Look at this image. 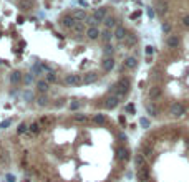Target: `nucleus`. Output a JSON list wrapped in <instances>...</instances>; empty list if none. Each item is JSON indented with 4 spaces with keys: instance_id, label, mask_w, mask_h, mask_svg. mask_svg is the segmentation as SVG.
<instances>
[{
    "instance_id": "nucleus-11",
    "label": "nucleus",
    "mask_w": 189,
    "mask_h": 182,
    "mask_svg": "<svg viewBox=\"0 0 189 182\" xmlns=\"http://www.w3.org/2000/svg\"><path fill=\"white\" fill-rule=\"evenodd\" d=\"M93 15H94L98 20H100L101 23H103V20L108 17V10H106V7H98V9L93 10Z\"/></svg>"
},
{
    "instance_id": "nucleus-3",
    "label": "nucleus",
    "mask_w": 189,
    "mask_h": 182,
    "mask_svg": "<svg viewBox=\"0 0 189 182\" xmlns=\"http://www.w3.org/2000/svg\"><path fill=\"white\" fill-rule=\"evenodd\" d=\"M169 113L172 118H181V116H184V113H186V108H184L183 103H172L171 108H169Z\"/></svg>"
},
{
    "instance_id": "nucleus-47",
    "label": "nucleus",
    "mask_w": 189,
    "mask_h": 182,
    "mask_svg": "<svg viewBox=\"0 0 189 182\" xmlns=\"http://www.w3.org/2000/svg\"><path fill=\"white\" fill-rule=\"evenodd\" d=\"M139 15H141V12L138 10V12H134V13H131V18H138Z\"/></svg>"
},
{
    "instance_id": "nucleus-6",
    "label": "nucleus",
    "mask_w": 189,
    "mask_h": 182,
    "mask_svg": "<svg viewBox=\"0 0 189 182\" xmlns=\"http://www.w3.org/2000/svg\"><path fill=\"white\" fill-rule=\"evenodd\" d=\"M35 88H37V93H38V95H47L48 90H50V83H48L47 80H37Z\"/></svg>"
},
{
    "instance_id": "nucleus-7",
    "label": "nucleus",
    "mask_w": 189,
    "mask_h": 182,
    "mask_svg": "<svg viewBox=\"0 0 189 182\" xmlns=\"http://www.w3.org/2000/svg\"><path fill=\"white\" fill-rule=\"evenodd\" d=\"M136 177H138L139 182H148L149 180V169H148V165L146 167L136 169Z\"/></svg>"
},
{
    "instance_id": "nucleus-35",
    "label": "nucleus",
    "mask_w": 189,
    "mask_h": 182,
    "mask_svg": "<svg viewBox=\"0 0 189 182\" xmlns=\"http://www.w3.org/2000/svg\"><path fill=\"white\" fill-rule=\"evenodd\" d=\"M146 111L149 113L151 116H158V108H156L154 104H151V103H148V104H146Z\"/></svg>"
},
{
    "instance_id": "nucleus-29",
    "label": "nucleus",
    "mask_w": 189,
    "mask_h": 182,
    "mask_svg": "<svg viewBox=\"0 0 189 182\" xmlns=\"http://www.w3.org/2000/svg\"><path fill=\"white\" fill-rule=\"evenodd\" d=\"M166 10H168V5L164 2H161V0H158V2H156V12H158L159 15H163V13H166Z\"/></svg>"
},
{
    "instance_id": "nucleus-9",
    "label": "nucleus",
    "mask_w": 189,
    "mask_h": 182,
    "mask_svg": "<svg viewBox=\"0 0 189 182\" xmlns=\"http://www.w3.org/2000/svg\"><path fill=\"white\" fill-rule=\"evenodd\" d=\"M123 43H125L126 48H133L138 43V36L134 35V33H128V35L125 36V40H123Z\"/></svg>"
},
{
    "instance_id": "nucleus-19",
    "label": "nucleus",
    "mask_w": 189,
    "mask_h": 182,
    "mask_svg": "<svg viewBox=\"0 0 189 182\" xmlns=\"http://www.w3.org/2000/svg\"><path fill=\"white\" fill-rule=\"evenodd\" d=\"M103 23H105V27L108 28V30H111V28H116V27H118V22H116V18H114L113 15H108V17L103 20Z\"/></svg>"
},
{
    "instance_id": "nucleus-12",
    "label": "nucleus",
    "mask_w": 189,
    "mask_h": 182,
    "mask_svg": "<svg viewBox=\"0 0 189 182\" xmlns=\"http://www.w3.org/2000/svg\"><path fill=\"white\" fill-rule=\"evenodd\" d=\"M86 36H88L90 40H96V38H100V35H101V32H100V28L98 27H88L86 28Z\"/></svg>"
},
{
    "instance_id": "nucleus-34",
    "label": "nucleus",
    "mask_w": 189,
    "mask_h": 182,
    "mask_svg": "<svg viewBox=\"0 0 189 182\" xmlns=\"http://www.w3.org/2000/svg\"><path fill=\"white\" fill-rule=\"evenodd\" d=\"M25 132H28V124L27 123H20L18 128H17V134H25Z\"/></svg>"
},
{
    "instance_id": "nucleus-25",
    "label": "nucleus",
    "mask_w": 189,
    "mask_h": 182,
    "mask_svg": "<svg viewBox=\"0 0 189 182\" xmlns=\"http://www.w3.org/2000/svg\"><path fill=\"white\" fill-rule=\"evenodd\" d=\"M100 36H101V40H103L105 43H110V42H111V38H113V32L108 30V28H105V30L101 32Z\"/></svg>"
},
{
    "instance_id": "nucleus-49",
    "label": "nucleus",
    "mask_w": 189,
    "mask_h": 182,
    "mask_svg": "<svg viewBox=\"0 0 189 182\" xmlns=\"http://www.w3.org/2000/svg\"><path fill=\"white\" fill-rule=\"evenodd\" d=\"M169 28H171L169 25H163V30H164V32H169Z\"/></svg>"
},
{
    "instance_id": "nucleus-23",
    "label": "nucleus",
    "mask_w": 189,
    "mask_h": 182,
    "mask_svg": "<svg viewBox=\"0 0 189 182\" xmlns=\"http://www.w3.org/2000/svg\"><path fill=\"white\" fill-rule=\"evenodd\" d=\"M73 121L78 124H85V123H88L90 118L86 114H83V113H76V114H73Z\"/></svg>"
},
{
    "instance_id": "nucleus-32",
    "label": "nucleus",
    "mask_w": 189,
    "mask_h": 182,
    "mask_svg": "<svg viewBox=\"0 0 189 182\" xmlns=\"http://www.w3.org/2000/svg\"><path fill=\"white\" fill-rule=\"evenodd\" d=\"M70 111H73V113H76L78 111V109H80L81 108V103H80V99H71V101H70Z\"/></svg>"
},
{
    "instance_id": "nucleus-21",
    "label": "nucleus",
    "mask_w": 189,
    "mask_h": 182,
    "mask_svg": "<svg viewBox=\"0 0 189 182\" xmlns=\"http://www.w3.org/2000/svg\"><path fill=\"white\" fill-rule=\"evenodd\" d=\"M134 164H136V169H139V167H146V157L139 152V154H136L134 156Z\"/></svg>"
},
{
    "instance_id": "nucleus-24",
    "label": "nucleus",
    "mask_w": 189,
    "mask_h": 182,
    "mask_svg": "<svg viewBox=\"0 0 189 182\" xmlns=\"http://www.w3.org/2000/svg\"><path fill=\"white\" fill-rule=\"evenodd\" d=\"M125 66L129 68V70H134V68L138 66V60L134 58V56H128V58L125 60Z\"/></svg>"
},
{
    "instance_id": "nucleus-48",
    "label": "nucleus",
    "mask_w": 189,
    "mask_h": 182,
    "mask_svg": "<svg viewBox=\"0 0 189 182\" xmlns=\"http://www.w3.org/2000/svg\"><path fill=\"white\" fill-rule=\"evenodd\" d=\"M120 123L123 124V126H125V124H126V121H125V116H120Z\"/></svg>"
},
{
    "instance_id": "nucleus-2",
    "label": "nucleus",
    "mask_w": 189,
    "mask_h": 182,
    "mask_svg": "<svg viewBox=\"0 0 189 182\" xmlns=\"http://www.w3.org/2000/svg\"><path fill=\"white\" fill-rule=\"evenodd\" d=\"M75 23H76V20L73 18L71 13H65V15H61V17H60V27L65 28V30H71Z\"/></svg>"
},
{
    "instance_id": "nucleus-40",
    "label": "nucleus",
    "mask_w": 189,
    "mask_h": 182,
    "mask_svg": "<svg viewBox=\"0 0 189 182\" xmlns=\"http://www.w3.org/2000/svg\"><path fill=\"white\" fill-rule=\"evenodd\" d=\"M145 53H146L148 56H149V55H153V53H154V46H151V45H148V46L145 48Z\"/></svg>"
},
{
    "instance_id": "nucleus-13",
    "label": "nucleus",
    "mask_w": 189,
    "mask_h": 182,
    "mask_svg": "<svg viewBox=\"0 0 189 182\" xmlns=\"http://www.w3.org/2000/svg\"><path fill=\"white\" fill-rule=\"evenodd\" d=\"M71 32H73V35H75V36H81L83 33H86V27H85V23H83V22H76L75 25H73Z\"/></svg>"
},
{
    "instance_id": "nucleus-22",
    "label": "nucleus",
    "mask_w": 189,
    "mask_h": 182,
    "mask_svg": "<svg viewBox=\"0 0 189 182\" xmlns=\"http://www.w3.org/2000/svg\"><path fill=\"white\" fill-rule=\"evenodd\" d=\"M166 43H168V46H169V48H178L179 36L178 35H169V36H168V40H166Z\"/></svg>"
},
{
    "instance_id": "nucleus-18",
    "label": "nucleus",
    "mask_w": 189,
    "mask_h": 182,
    "mask_svg": "<svg viewBox=\"0 0 189 182\" xmlns=\"http://www.w3.org/2000/svg\"><path fill=\"white\" fill-rule=\"evenodd\" d=\"M161 86H158V84H154V86H151L149 88V91H148V96H149V99H156V98H159L161 96Z\"/></svg>"
},
{
    "instance_id": "nucleus-20",
    "label": "nucleus",
    "mask_w": 189,
    "mask_h": 182,
    "mask_svg": "<svg viewBox=\"0 0 189 182\" xmlns=\"http://www.w3.org/2000/svg\"><path fill=\"white\" fill-rule=\"evenodd\" d=\"M32 75H33V76H42V75H45V70H43L42 63H33V65H32Z\"/></svg>"
},
{
    "instance_id": "nucleus-5",
    "label": "nucleus",
    "mask_w": 189,
    "mask_h": 182,
    "mask_svg": "<svg viewBox=\"0 0 189 182\" xmlns=\"http://www.w3.org/2000/svg\"><path fill=\"white\" fill-rule=\"evenodd\" d=\"M120 104V96H116V95H108L105 98V103H103V106L106 109H114Z\"/></svg>"
},
{
    "instance_id": "nucleus-38",
    "label": "nucleus",
    "mask_w": 189,
    "mask_h": 182,
    "mask_svg": "<svg viewBox=\"0 0 189 182\" xmlns=\"http://www.w3.org/2000/svg\"><path fill=\"white\" fill-rule=\"evenodd\" d=\"M139 126L145 128V129H148V128H149V119H146V118H139Z\"/></svg>"
},
{
    "instance_id": "nucleus-16",
    "label": "nucleus",
    "mask_w": 189,
    "mask_h": 182,
    "mask_svg": "<svg viewBox=\"0 0 189 182\" xmlns=\"http://www.w3.org/2000/svg\"><path fill=\"white\" fill-rule=\"evenodd\" d=\"M35 103L38 104L40 108H47L48 104H50V98H48V93L47 95H38L35 98Z\"/></svg>"
},
{
    "instance_id": "nucleus-4",
    "label": "nucleus",
    "mask_w": 189,
    "mask_h": 182,
    "mask_svg": "<svg viewBox=\"0 0 189 182\" xmlns=\"http://www.w3.org/2000/svg\"><path fill=\"white\" fill-rule=\"evenodd\" d=\"M9 81L10 84H14V86H18L20 83H23V73L18 71V70H14L9 73Z\"/></svg>"
},
{
    "instance_id": "nucleus-39",
    "label": "nucleus",
    "mask_w": 189,
    "mask_h": 182,
    "mask_svg": "<svg viewBox=\"0 0 189 182\" xmlns=\"http://www.w3.org/2000/svg\"><path fill=\"white\" fill-rule=\"evenodd\" d=\"M12 124V119L9 118V119H5V121H2V123H0V129H7Z\"/></svg>"
},
{
    "instance_id": "nucleus-33",
    "label": "nucleus",
    "mask_w": 189,
    "mask_h": 182,
    "mask_svg": "<svg viewBox=\"0 0 189 182\" xmlns=\"http://www.w3.org/2000/svg\"><path fill=\"white\" fill-rule=\"evenodd\" d=\"M86 23H88L90 27H98V23H101L100 20H98L96 17H94V15H88V17H86V20H85Z\"/></svg>"
},
{
    "instance_id": "nucleus-10",
    "label": "nucleus",
    "mask_w": 189,
    "mask_h": 182,
    "mask_svg": "<svg viewBox=\"0 0 189 182\" xmlns=\"http://www.w3.org/2000/svg\"><path fill=\"white\" fill-rule=\"evenodd\" d=\"M71 15H73V18H75L76 22H85L86 17H88V13H86L83 9H73Z\"/></svg>"
},
{
    "instance_id": "nucleus-36",
    "label": "nucleus",
    "mask_w": 189,
    "mask_h": 182,
    "mask_svg": "<svg viewBox=\"0 0 189 182\" xmlns=\"http://www.w3.org/2000/svg\"><path fill=\"white\" fill-rule=\"evenodd\" d=\"M23 83H25V86L33 83V75L32 73H27V75H23Z\"/></svg>"
},
{
    "instance_id": "nucleus-44",
    "label": "nucleus",
    "mask_w": 189,
    "mask_h": 182,
    "mask_svg": "<svg viewBox=\"0 0 189 182\" xmlns=\"http://www.w3.org/2000/svg\"><path fill=\"white\" fill-rule=\"evenodd\" d=\"M183 25L186 28H189V15H184L183 17Z\"/></svg>"
},
{
    "instance_id": "nucleus-41",
    "label": "nucleus",
    "mask_w": 189,
    "mask_h": 182,
    "mask_svg": "<svg viewBox=\"0 0 189 182\" xmlns=\"http://www.w3.org/2000/svg\"><path fill=\"white\" fill-rule=\"evenodd\" d=\"M15 180H17V177L14 174H7L5 176V182H15Z\"/></svg>"
},
{
    "instance_id": "nucleus-28",
    "label": "nucleus",
    "mask_w": 189,
    "mask_h": 182,
    "mask_svg": "<svg viewBox=\"0 0 189 182\" xmlns=\"http://www.w3.org/2000/svg\"><path fill=\"white\" fill-rule=\"evenodd\" d=\"M93 123L94 124H100V126H101V124L106 123V116L101 114V113H96V114L93 116Z\"/></svg>"
},
{
    "instance_id": "nucleus-14",
    "label": "nucleus",
    "mask_w": 189,
    "mask_h": 182,
    "mask_svg": "<svg viewBox=\"0 0 189 182\" xmlns=\"http://www.w3.org/2000/svg\"><path fill=\"white\" fill-rule=\"evenodd\" d=\"M101 68H103V71H111L114 68V58L113 56H108V58H103V61H101Z\"/></svg>"
},
{
    "instance_id": "nucleus-8",
    "label": "nucleus",
    "mask_w": 189,
    "mask_h": 182,
    "mask_svg": "<svg viewBox=\"0 0 189 182\" xmlns=\"http://www.w3.org/2000/svg\"><path fill=\"white\" fill-rule=\"evenodd\" d=\"M126 35H128V32H126V28L123 25H118L116 28H114V32H113V38H116L118 42H123Z\"/></svg>"
},
{
    "instance_id": "nucleus-43",
    "label": "nucleus",
    "mask_w": 189,
    "mask_h": 182,
    "mask_svg": "<svg viewBox=\"0 0 189 182\" xmlns=\"http://www.w3.org/2000/svg\"><path fill=\"white\" fill-rule=\"evenodd\" d=\"M126 113H129V114H134V104H128V106H126Z\"/></svg>"
},
{
    "instance_id": "nucleus-27",
    "label": "nucleus",
    "mask_w": 189,
    "mask_h": 182,
    "mask_svg": "<svg viewBox=\"0 0 189 182\" xmlns=\"http://www.w3.org/2000/svg\"><path fill=\"white\" fill-rule=\"evenodd\" d=\"M114 53V46L111 45V43H105V46H103V55H105V58H108V56H113Z\"/></svg>"
},
{
    "instance_id": "nucleus-42",
    "label": "nucleus",
    "mask_w": 189,
    "mask_h": 182,
    "mask_svg": "<svg viewBox=\"0 0 189 182\" xmlns=\"http://www.w3.org/2000/svg\"><path fill=\"white\" fill-rule=\"evenodd\" d=\"M146 13H148V17H149V18H153V17H154V9H153V7H148V9H146Z\"/></svg>"
},
{
    "instance_id": "nucleus-30",
    "label": "nucleus",
    "mask_w": 189,
    "mask_h": 182,
    "mask_svg": "<svg viewBox=\"0 0 189 182\" xmlns=\"http://www.w3.org/2000/svg\"><path fill=\"white\" fill-rule=\"evenodd\" d=\"M45 78H47V81H48V83H56V81H58V76H56L55 70H53V71H48V73H45Z\"/></svg>"
},
{
    "instance_id": "nucleus-31",
    "label": "nucleus",
    "mask_w": 189,
    "mask_h": 182,
    "mask_svg": "<svg viewBox=\"0 0 189 182\" xmlns=\"http://www.w3.org/2000/svg\"><path fill=\"white\" fill-rule=\"evenodd\" d=\"M22 98L25 99L27 103H32V101H35V95H33V91L25 90V91H23V95H22Z\"/></svg>"
},
{
    "instance_id": "nucleus-26",
    "label": "nucleus",
    "mask_w": 189,
    "mask_h": 182,
    "mask_svg": "<svg viewBox=\"0 0 189 182\" xmlns=\"http://www.w3.org/2000/svg\"><path fill=\"white\" fill-rule=\"evenodd\" d=\"M28 131H30L32 134H40V131H42V124H40L38 121H35V123H32L30 126H28Z\"/></svg>"
},
{
    "instance_id": "nucleus-46",
    "label": "nucleus",
    "mask_w": 189,
    "mask_h": 182,
    "mask_svg": "<svg viewBox=\"0 0 189 182\" xmlns=\"http://www.w3.org/2000/svg\"><path fill=\"white\" fill-rule=\"evenodd\" d=\"M118 137H120V139L123 141V143H126V141H128V137H126L125 132H120V134H118Z\"/></svg>"
},
{
    "instance_id": "nucleus-17",
    "label": "nucleus",
    "mask_w": 189,
    "mask_h": 182,
    "mask_svg": "<svg viewBox=\"0 0 189 182\" xmlns=\"http://www.w3.org/2000/svg\"><path fill=\"white\" fill-rule=\"evenodd\" d=\"M83 76V84H91L94 83L98 80V75L94 71H88V73H85V75H81Z\"/></svg>"
},
{
    "instance_id": "nucleus-45",
    "label": "nucleus",
    "mask_w": 189,
    "mask_h": 182,
    "mask_svg": "<svg viewBox=\"0 0 189 182\" xmlns=\"http://www.w3.org/2000/svg\"><path fill=\"white\" fill-rule=\"evenodd\" d=\"M65 101L67 99H56V103H55V108H61L65 104Z\"/></svg>"
},
{
    "instance_id": "nucleus-1",
    "label": "nucleus",
    "mask_w": 189,
    "mask_h": 182,
    "mask_svg": "<svg viewBox=\"0 0 189 182\" xmlns=\"http://www.w3.org/2000/svg\"><path fill=\"white\" fill-rule=\"evenodd\" d=\"M63 84L65 86H80V84H83V76L76 75V73H70L63 78Z\"/></svg>"
},
{
    "instance_id": "nucleus-15",
    "label": "nucleus",
    "mask_w": 189,
    "mask_h": 182,
    "mask_svg": "<svg viewBox=\"0 0 189 182\" xmlns=\"http://www.w3.org/2000/svg\"><path fill=\"white\" fill-rule=\"evenodd\" d=\"M116 157L120 161H128L129 159V151L125 147V146H120V147L116 149Z\"/></svg>"
},
{
    "instance_id": "nucleus-37",
    "label": "nucleus",
    "mask_w": 189,
    "mask_h": 182,
    "mask_svg": "<svg viewBox=\"0 0 189 182\" xmlns=\"http://www.w3.org/2000/svg\"><path fill=\"white\" fill-rule=\"evenodd\" d=\"M145 157H149L151 154H153V149L149 147V146H143V152H141Z\"/></svg>"
}]
</instances>
